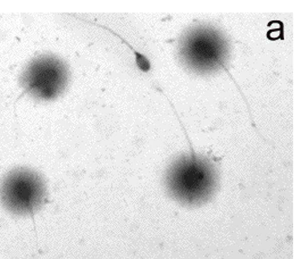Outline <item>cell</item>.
<instances>
[{"label":"cell","instance_id":"3957f363","mask_svg":"<svg viewBox=\"0 0 301 259\" xmlns=\"http://www.w3.org/2000/svg\"><path fill=\"white\" fill-rule=\"evenodd\" d=\"M167 181L176 198L186 204H198L212 193L215 177L211 165L193 153L173 165Z\"/></svg>","mask_w":301,"mask_h":259},{"label":"cell","instance_id":"6da1fadb","mask_svg":"<svg viewBox=\"0 0 301 259\" xmlns=\"http://www.w3.org/2000/svg\"><path fill=\"white\" fill-rule=\"evenodd\" d=\"M46 195L45 181L31 168L12 169L0 182V204L14 215H33L45 203Z\"/></svg>","mask_w":301,"mask_h":259},{"label":"cell","instance_id":"277c9868","mask_svg":"<svg viewBox=\"0 0 301 259\" xmlns=\"http://www.w3.org/2000/svg\"><path fill=\"white\" fill-rule=\"evenodd\" d=\"M181 55L189 67L195 71L208 72L217 67L226 69V42L216 30L207 26H200L186 34Z\"/></svg>","mask_w":301,"mask_h":259},{"label":"cell","instance_id":"7a4b0ae2","mask_svg":"<svg viewBox=\"0 0 301 259\" xmlns=\"http://www.w3.org/2000/svg\"><path fill=\"white\" fill-rule=\"evenodd\" d=\"M68 67L54 55H40L29 61L20 77L23 95L49 102L63 94L68 83Z\"/></svg>","mask_w":301,"mask_h":259},{"label":"cell","instance_id":"5b68a950","mask_svg":"<svg viewBox=\"0 0 301 259\" xmlns=\"http://www.w3.org/2000/svg\"><path fill=\"white\" fill-rule=\"evenodd\" d=\"M102 28H104V29H106L107 31H109V32L111 33H113L114 34V36H116V37H119L122 41H123L126 46H128L131 50L133 51V54H134V56H135V63H137V66L141 69L142 72H149L150 71V61L148 60V58L147 57L145 56V55H142V54H140V52H138L137 50L134 49V48L130 45V43H128L126 42L123 38H122L121 36H119V34H116L114 31H112L111 29H108V28H106V26H102Z\"/></svg>","mask_w":301,"mask_h":259}]
</instances>
